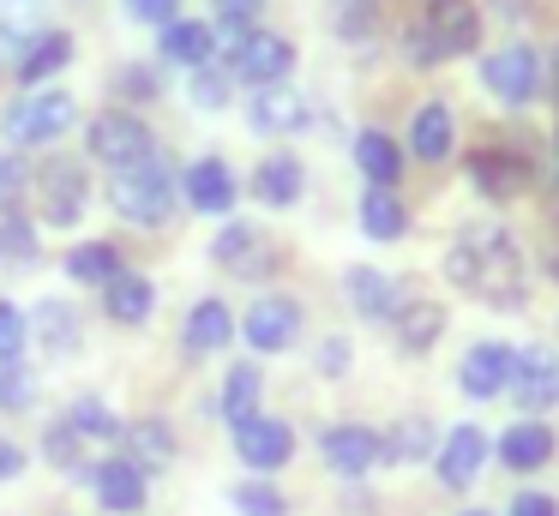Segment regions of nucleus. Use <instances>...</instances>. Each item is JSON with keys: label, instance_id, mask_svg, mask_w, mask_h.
Instances as JSON below:
<instances>
[{"label": "nucleus", "instance_id": "nucleus-1", "mask_svg": "<svg viewBox=\"0 0 559 516\" xmlns=\"http://www.w3.org/2000/svg\"><path fill=\"white\" fill-rule=\"evenodd\" d=\"M445 276L487 307H518L523 300V252L499 223H463L457 240L445 247Z\"/></svg>", "mask_w": 559, "mask_h": 516}, {"label": "nucleus", "instance_id": "nucleus-2", "mask_svg": "<svg viewBox=\"0 0 559 516\" xmlns=\"http://www.w3.org/2000/svg\"><path fill=\"white\" fill-rule=\"evenodd\" d=\"M79 120V103L73 91H25L13 103L0 108V139L13 144V151H37V144H55L67 127Z\"/></svg>", "mask_w": 559, "mask_h": 516}, {"label": "nucleus", "instance_id": "nucleus-3", "mask_svg": "<svg viewBox=\"0 0 559 516\" xmlns=\"http://www.w3.org/2000/svg\"><path fill=\"white\" fill-rule=\"evenodd\" d=\"M175 192H181V180L169 175L163 156H145V163L109 175V204L127 216V223H145V228H157L163 216L175 211Z\"/></svg>", "mask_w": 559, "mask_h": 516}, {"label": "nucleus", "instance_id": "nucleus-4", "mask_svg": "<svg viewBox=\"0 0 559 516\" xmlns=\"http://www.w3.org/2000/svg\"><path fill=\"white\" fill-rule=\"evenodd\" d=\"M475 36H481V12L469 0H433L427 19L409 31V60L433 67V60H451V55H469Z\"/></svg>", "mask_w": 559, "mask_h": 516}, {"label": "nucleus", "instance_id": "nucleus-5", "mask_svg": "<svg viewBox=\"0 0 559 516\" xmlns=\"http://www.w3.org/2000/svg\"><path fill=\"white\" fill-rule=\"evenodd\" d=\"M85 151L97 156V163L109 168V175H121V168H133V163H145V156H157V151H151L145 120H139V115H121V108H109V115L91 120Z\"/></svg>", "mask_w": 559, "mask_h": 516}, {"label": "nucleus", "instance_id": "nucleus-6", "mask_svg": "<svg viewBox=\"0 0 559 516\" xmlns=\"http://www.w3.org/2000/svg\"><path fill=\"white\" fill-rule=\"evenodd\" d=\"M481 84L506 108H523V103L542 96V60H535L530 43H506V48H493V55L481 60Z\"/></svg>", "mask_w": 559, "mask_h": 516}, {"label": "nucleus", "instance_id": "nucleus-7", "mask_svg": "<svg viewBox=\"0 0 559 516\" xmlns=\"http://www.w3.org/2000/svg\"><path fill=\"white\" fill-rule=\"evenodd\" d=\"M235 331L247 336V348H253V355H283V348L301 336V307H295L289 295H259Z\"/></svg>", "mask_w": 559, "mask_h": 516}, {"label": "nucleus", "instance_id": "nucleus-8", "mask_svg": "<svg viewBox=\"0 0 559 516\" xmlns=\"http://www.w3.org/2000/svg\"><path fill=\"white\" fill-rule=\"evenodd\" d=\"M511 396H518L523 415H547V408L559 403V355L554 348H518V360H511Z\"/></svg>", "mask_w": 559, "mask_h": 516}, {"label": "nucleus", "instance_id": "nucleus-9", "mask_svg": "<svg viewBox=\"0 0 559 516\" xmlns=\"http://www.w3.org/2000/svg\"><path fill=\"white\" fill-rule=\"evenodd\" d=\"M295 67V43L277 31H241L235 36V79H247L259 91V84H283Z\"/></svg>", "mask_w": 559, "mask_h": 516}, {"label": "nucleus", "instance_id": "nucleus-10", "mask_svg": "<svg viewBox=\"0 0 559 516\" xmlns=\"http://www.w3.org/2000/svg\"><path fill=\"white\" fill-rule=\"evenodd\" d=\"M235 451H241V463L253 468V475H271V468H283L295 456V432H289V420L253 415V420L235 427Z\"/></svg>", "mask_w": 559, "mask_h": 516}, {"label": "nucleus", "instance_id": "nucleus-11", "mask_svg": "<svg viewBox=\"0 0 559 516\" xmlns=\"http://www.w3.org/2000/svg\"><path fill=\"white\" fill-rule=\"evenodd\" d=\"M37 199H43V223H49V228H73L79 216H85V199H91L85 168H79V163H55V168H43Z\"/></svg>", "mask_w": 559, "mask_h": 516}, {"label": "nucleus", "instance_id": "nucleus-12", "mask_svg": "<svg viewBox=\"0 0 559 516\" xmlns=\"http://www.w3.org/2000/svg\"><path fill=\"white\" fill-rule=\"evenodd\" d=\"M319 456H325L331 475L361 480V475H373V463L385 456V439H379V432H367V427H331L325 439H319Z\"/></svg>", "mask_w": 559, "mask_h": 516}, {"label": "nucleus", "instance_id": "nucleus-13", "mask_svg": "<svg viewBox=\"0 0 559 516\" xmlns=\"http://www.w3.org/2000/svg\"><path fill=\"white\" fill-rule=\"evenodd\" d=\"M247 120H253V132H265V139L301 132L307 127V96L295 91L289 79H283V84H259L253 103H247Z\"/></svg>", "mask_w": 559, "mask_h": 516}, {"label": "nucleus", "instance_id": "nucleus-14", "mask_svg": "<svg viewBox=\"0 0 559 516\" xmlns=\"http://www.w3.org/2000/svg\"><path fill=\"white\" fill-rule=\"evenodd\" d=\"M181 192H187V204H193L199 216H229V204H235V168L223 163V156H199L193 168L181 175Z\"/></svg>", "mask_w": 559, "mask_h": 516}, {"label": "nucleus", "instance_id": "nucleus-15", "mask_svg": "<svg viewBox=\"0 0 559 516\" xmlns=\"http://www.w3.org/2000/svg\"><path fill=\"white\" fill-rule=\"evenodd\" d=\"M511 348L506 343H475L469 355H463V367H457V391L463 396H475V403H481V396H499L511 384Z\"/></svg>", "mask_w": 559, "mask_h": 516}, {"label": "nucleus", "instance_id": "nucleus-16", "mask_svg": "<svg viewBox=\"0 0 559 516\" xmlns=\"http://www.w3.org/2000/svg\"><path fill=\"white\" fill-rule=\"evenodd\" d=\"M343 295H349V307L361 312V319H397V307H403L397 276H391V271H373V264H355V271H343Z\"/></svg>", "mask_w": 559, "mask_h": 516}, {"label": "nucleus", "instance_id": "nucleus-17", "mask_svg": "<svg viewBox=\"0 0 559 516\" xmlns=\"http://www.w3.org/2000/svg\"><path fill=\"white\" fill-rule=\"evenodd\" d=\"M481 468H487V432L481 427L445 432V444H439V480H445L451 492H463Z\"/></svg>", "mask_w": 559, "mask_h": 516}, {"label": "nucleus", "instance_id": "nucleus-18", "mask_svg": "<svg viewBox=\"0 0 559 516\" xmlns=\"http://www.w3.org/2000/svg\"><path fill=\"white\" fill-rule=\"evenodd\" d=\"M91 480H97L103 511H115V516H139V511H145V468H133L127 456H109Z\"/></svg>", "mask_w": 559, "mask_h": 516}, {"label": "nucleus", "instance_id": "nucleus-19", "mask_svg": "<svg viewBox=\"0 0 559 516\" xmlns=\"http://www.w3.org/2000/svg\"><path fill=\"white\" fill-rule=\"evenodd\" d=\"M103 307H109L115 324H145L151 312H157V283L139 271H115L109 283H103Z\"/></svg>", "mask_w": 559, "mask_h": 516}, {"label": "nucleus", "instance_id": "nucleus-20", "mask_svg": "<svg viewBox=\"0 0 559 516\" xmlns=\"http://www.w3.org/2000/svg\"><path fill=\"white\" fill-rule=\"evenodd\" d=\"M451 144H457V120H451L445 103H421L409 115V151L421 156V163H445Z\"/></svg>", "mask_w": 559, "mask_h": 516}, {"label": "nucleus", "instance_id": "nucleus-21", "mask_svg": "<svg viewBox=\"0 0 559 516\" xmlns=\"http://www.w3.org/2000/svg\"><path fill=\"white\" fill-rule=\"evenodd\" d=\"M211 252H217V264H229L235 276H259V271L271 264V240L259 235L253 223H229V228L217 235V247H211Z\"/></svg>", "mask_w": 559, "mask_h": 516}, {"label": "nucleus", "instance_id": "nucleus-22", "mask_svg": "<svg viewBox=\"0 0 559 516\" xmlns=\"http://www.w3.org/2000/svg\"><path fill=\"white\" fill-rule=\"evenodd\" d=\"M163 60H181V67H211V55H217V31L211 24H193V19H169L157 36Z\"/></svg>", "mask_w": 559, "mask_h": 516}, {"label": "nucleus", "instance_id": "nucleus-23", "mask_svg": "<svg viewBox=\"0 0 559 516\" xmlns=\"http://www.w3.org/2000/svg\"><path fill=\"white\" fill-rule=\"evenodd\" d=\"M499 456H506V468H518V475L547 468V456H554V432H547L542 420H518V427L499 439Z\"/></svg>", "mask_w": 559, "mask_h": 516}, {"label": "nucleus", "instance_id": "nucleus-24", "mask_svg": "<svg viewBox=\"0 0 559 516\" xmlns=\"http://www.w3.org/2000/svg\"><path fill=\"white\" fill-rule=\"evenodd\" d=\"M403 228H409V211H403V199L391 187H367L361 192V235L367 240H403Z\"/></svg>", "mask_w": 559, "mask_h": 516}, {"label": "nucleus", "instance_id": "nucleus-25", "mask_svg": "<svg viewBox=\"0 0 559 516\" xmlns=\"http://www.w3.org/2000/svg\"><path fill=\"white\" fill-rule=\"evenodd\" d=\"M187 348L193 355H217V348H229V336H235V319H229V307L223 300H199L193 312H187Z\"/></svg>", "mask_w": 559, "mask_h": 516}, {"label": "nucleus", "instance_id": "nucleus-26", "mask_svg": "<svg viewBox=\"0 0 559 516\" xmlns=\"http://www.w3.org/2000/svg\"><path fill=\"white\" fill-rule=\"evenodd\" d=\"M67 60H73V36H67V31H43L37 43L19 55V84H31V91H37V84L55 79Z\"/></svg>", "mask_w": 559, "mask_h": 516}, {"label": "nucleus", "instance_id": "nucleus-27", "mask_svg": "<svg viewBox=\"0 0 559 516\" xmlns=\"http://www.w3.org/2000/svg\"><path fill=\"white\" fill-rule=\"evenodd\" d=\"M259 396H265V372H259L253 360L223 372V415H229V427H241V420L259 415Z\"/></svg>", "mask_w": 559, "mask_h": 516}, {"label": "nucleus", "instance_id": "nucleus-28", "mask_svg": "<svg viewBox=\"0 0 559 516\" xmlns=\"http://www.w3.org/2000/svg\"><path fill=\"white\" fill-rule=\"evenodd\" d=\"M301 163H295V156H265V163L253 168V199H265V204H295L301 199Z\"/></svg>", "mask_w": 559, "mask_h": 516}, {"label": "nucleus", "instance_id": "nucleus-29", "mask_svg": "<svg viewBox=\"0 0 559 516\" xmlns=\"http://www.w3.org/2000/svg\"><path fill=\"white\" fill-rule=\"evenodd\" d=\"M31 331H37V343L49 348V355H73L79 348V312L67 307V300H43V307L31 312Z\"/></svg>", "mask_w": 559, "mask_h": 516}, {"label": "nucleus", "instance_id": "nucleus-30", "mask_svg": "<svg viewBox=\"0 0 559 516\" xmlns=\"http://www.w3.org/2000/svg\"><path fill=\"white\" fill-rule=\"evenodd\" d=\"M439 331H445V307L439 300H403L397 307V343L409 348H433L439 343Z\"/></svg>", "mask_w": 559, "mask_h": 516}, {"label": "nucleus", "instance_id": "nucleus-31", "mask_svg": "<svg viewBox=\"0 0 559 516\" xmlns=\"http://www.w3.org/2000/svg\"><path fill=\"white\" fill-rule=\"evenodd\" d=\"M469 180L487 192V199H511V192L523 187V163L506 151H475L469 156Z\"/></svg>", "mask_w": 559, "mask_h": 516}, {"label": "nucleus", "instance_id": "nucleus-32", "mask_svg": "<svg viewBox=\"0 0 559 516\" xmlns=\"http://www.w3.org/2000/svg\"><path fill=\"white\" fill-rule=\"evenodd\" d=\"M121 439H127V451H133V456H127L133 468H163L175 456V432L163 427V420H133Z\"/></svg>", "mask_w": 559, "mask_h": 516}, {"label": "nucleus", "instance_id": "nucleus-33", "mask_svg": "<svg viewBox=\"0 0 559 516\" xmlns=\"http://www.w3.org/2000/svg\"><path fill=\"white\" fill-rule=\"evenodd\" d=\"M115 271H121V252H115L109 240H85V247H73V252H67V276H73V283L103 288Z\"/></svg>", "mask_w": 559, "mask_h": 516}, {"label": "nucleus", "instance_id": "nucleus-34", "mask_svg": "<svg viewBox=\"0 0 559 516\" xmlns=\"http://www.w3.org/2000/svg\"><path fill=\"white\" fill-rule=\"evenodd\" d=\"M355 163H361V175L373 180V187H391V180L403 175V156L385 132H361V139H355Z\"/></svg>", "mask_w": 559, "mask_h": 516}, {"label": "nucleus", "instance_id": "nucleus-35", "mask_svg": "<svg viewBox=\"0 0 559 516\" xmlns=\"http://www.w3.org/2000/svg\"><path fill=\"white\" fill-rule=\"evenodd\" d=\"M67 427H73L79 432V439H97V444H109V439H121V420H115V408L109 403H97V396H79V403L73 408H67Z\"/></svg>", "mask_w": 559, "mask_h": 516}, {"label": "nucleus", "instance_id": "nucleus-36", "mask_svg": "<svg viewBox=\"0 0 559 516\" xmlns=\"http://www.w3.org/2000/svg\"><path fill=\"white\" fill-rule=\"evenodd\" d=\"M43 456H49V463L61 468V475H73V480H85V475H91V463H85V439H79V432L67 427V420H55V427L43 432Z\"/></svg>", "mask_w": 559, "mask_h": 516}, {"label": "nucleus", "instance_id": "nucleus-37", "mask_svg": "<svg viewBox=\"0 0 559 516\" xmlns=\"http://www.w3.org/2000/svg\"><path fill=\"white\" fill-rule=\"evenodd\" d=\"M427 451H433V427H427V420H397V427H391V439H385L391 463H421Z\"/></svg>", "mask_w": 559, "mask_h": 516}, {"label": "nucleus", "instance_id": "nucleus-38", "mask_svg": "<svg viewBox=\"0 0 559 516\" xmlns=\"http://www.w3.org/2000/svg\"><path fill=\"white\" fill-rule=\"evenodd\" d=\"M0 259H19V264L37 259V228L19 211H0Z\"/></svg>", "mask_w": 559, "mask_h": 516}, {"label": "nucleus", "instance_id": "nucleus-39", "mask_svg": "<svg viewBox=\"0 0 559 516\" xmlns=\"http://www.w3.org/2000/svg\"><path fill=\"white\" fill-rule=\"evenodd\" d=\"M235 511L241 516H289V504H283V492L271 480H241L235 487Z\"/></svg>", "mask_w": 559, "mask_h": 516}, {"label": "nucleus", "instance_id": "nucleus-40", "mask_svg": "<svg viewBox=\"0 0 559 516\" xmlns=\"http://www.w3.org/2000/svg\"><path fill=\"white\" fill-rule=\"evenodd\" d=\"M25 336H31V312H19L13 300H0V360H19Z\"/></svg>", "mask_w": 559, "mask_h": 516}, {"label": "nucleus", "instance_id": "nucleus-41", "mask_svg": "<svg viewBox=\"0 0 559 516\" xmlns=\"http://www.w3.org/2000/svg\"><path fill=\"white\" fill-rule=\"evenodd\" d=\"M31 396H37V384H31V372L19 367V360H0V408H25Z\"/></svg>", "mask_w": 559, "mask_h": 516}, {"label": "nucleus", "instance_id": "nucleus-42", "mask_svg": "<svg viewBox=\"0 0 559 516\" xmlns=\"http://www.w3.org/2000/svg\"><path fill=\"white\" fill-rule=\"evenodd\" d=\"M223 103H229V79L211 72V67H199L193 72V108H223Z\"/></svg>", "mask_w": 559, "mask_h": 516}, {"label": "nucleus", "instance_id": "nucleus-43", "mask_svg": "<svg viewBox=\"0 0 559 516\" xmlns=\"http://www.w3.org/2000/svg\"><path fill=\"white\" fill-rule=\"evenodd\" d=\"M265 12V0H217V19L229 31H253V19Z\"/></svg>", "mask_w": 559, "mask_h": 516}, {"label": "nucleus", "instance_id": "nucleus-44", "mask_svg": "<svg viewBox=\"0 0 559 516\" xmlns=\"http://www.w3.org/2000/svg\"><path fill=\"white\" fill-rule=\"evenodd\" d=\"M175 7H181V0H127V12H133L139 24H169Z\"/></svg>", "mask_w": 559, "mask_h": 516}, {"label": "nucleus", "instance_id": "nucleus-45", "mask_svg": "<svg viewBox=\"0 0 559 516\" xmlns=\"http://www.w3.org/2000/svg\"><path fill=\"white\" fill-rule=\"evenodd\" d=\"M506 516H559V504L547 499V492H518V499H511V511Z\"/></svg>", "mask_w": 559, "mask_h": 516}, {"label": "nucleus", "instance_id": "nucleus-46", "mask_svg": "<svg viewBox=\"0 0 559 516\" xmlns=\"http://www.w3.org/2000/svg\"><path fill=\"white\" fill-rule=\"evenodd\" d=\"M121 96H133V103H145V96H157V79H151L145 67H127V72H121Z\"/></svg>", "mask_w": 559, "mask_h": 516}, {"label": "nucleus", "instance_id": "nucleus-47", "mask_svg": "<svg viewBox=\"0 0 559 516\" xmlns=\"http://www.w3.org/2000/svg\"><path fill=\"white\" fill-rule=\"evenodd\" d=\"M19 187H25V163L19 156H0V199H19Z\"/></svg>", "mask_w": 559, "mask_h": 516}, {"label": "nucleus", "instance_id": "nucleus-48", "mask_svg": "<svg viewBox=\"0 0 559 516\" xmlns=\"http://www.w3.org/2000/svg\"><path fill=\"white\" fill-rule=\"evenodd\" d=\"M343 367H349V343H325V348H319V372H331V379H337Z\"/></svg>", "mask_w": 559, "mask_h": 516}, {"label": "nucleus", "instance_id": "nucleus-49", "mask_svg": "<svg viewBox=\"0 0 559 516\" xmlns=\"http://www.w3.org/2000/svg\"><path fill=\"white\" fill-rule=\"evenodd\" d=\"M337 7H343V31H361L373 19V0H337Z\"/></svg>", "mask_w": 559, "mask_h": 516}, {"label": "nucleus", "instance_id": "nucleus-50", "mask_svg": "<svg viewBox=\"0 0 559 516\" xmlns=\"http://www.w3.org/2000/svg\"><path fill=\"white\" fill-rule=\"evenodd\" d=\"M19 468H25V451H19L13 439H0V480H13Z\"/></svg>", "mask_w": 559, "mask_h": 516}, {"label": "nucleus", "instance_id": "nucleus-51", "mask_svg": "<svg viewBox=\"0 0 559 516\" xmlns=\"http://www.w3.org/2000/svg\"><path fill=\"white\" fill-rule=\"evenodd\" d=\"M463 516H493V511H463Z\"/></svg>", "mask_w": 559, "mask_h": 516}, {"label": "nucleus", "instance_id": "nucleus-52", "mask_svg": "<svg viewBox=\"0 0 559 516\" xmlns=\"http://www.w3.org/2000/svg\"><path fill=\"white\" fill-rule=\"evenodd\" d=\"M554 72H559V60H554ZM554 96H559V84H554Z\"/></svg>", "mask_w": 559, "mask_h": 516}, {"label": "nucleus", "instance_id": "nucleus-53", "mask_svg": "<svg viewBox=\"0 0 559 516\" xmlns=\"http://www.w3.org/2000/svg\"><path fill=\"white\" fill-rule=\"evenodd\" d=\"M0 211H7V199H0Z\"/></svg>", "mask_w": 559, "mask_h": 516}]
</instances>
